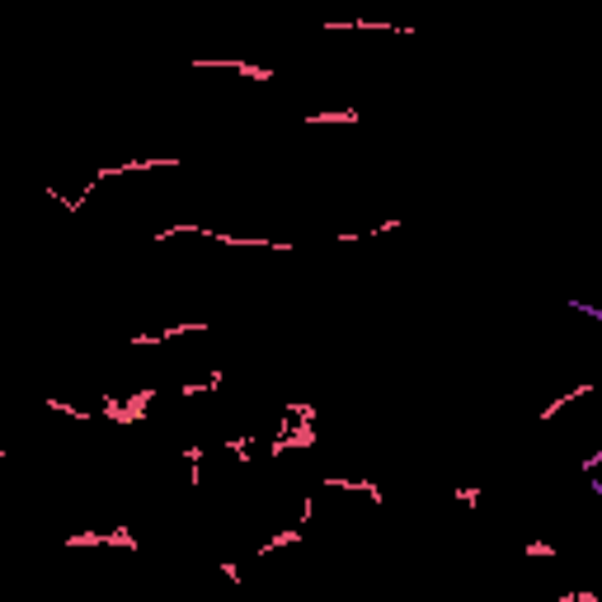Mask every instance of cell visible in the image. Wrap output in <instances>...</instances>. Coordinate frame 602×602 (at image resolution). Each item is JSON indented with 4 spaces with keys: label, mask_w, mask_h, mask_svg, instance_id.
<instances>
[{
    "label": "cell",
    "mask_w": 602,
    "mask_h": 602,
    "mask_svg": "<svg viewBox=\"0 0 602 602\" xmlns=\"http://www.w3.org/2000/svg\"><path fill=\"white\" fill-rule=\"evenodd\" d=\"M198 66H217V71H236V76H245V80H259V85H268V80H273V71H268V66H254V62H198Z\"/></svg>",
    "instance_id": "obj_1"
},
{
    "label": "cell",
    "mask_w": 602,
    "mask_h": 602,
    "mask_svg": "<svg viewBox=\"0 0 602 602\" xmlns=\"http://www.w3.org/2000/svg\"><path fill=\"white\" fill-rule=\"evenodd\" d=\"M297 541H301V527H283V532H273V537H263V541H259V555H273V550L297 546Z\"/></svg>",
    "instance_id": "obj_2"
},
{
    "label": "cell",
    "mask_w": 602,
    "mask_h": 602,
    "mask_svg": "<svg viewBox=\"0 0 602 602\" xmlns=\"http://www.w3.org/2000/svg\"><path fill=\"white\" fill-rule=\"evenodd\" d=\"M301 123H306V127H320V123H343V127H353L358 113L353 108H339V113H301Z\"/></svg>",
    "instance_id": "obj_3"
},
{
    "label": "cell",
    "mask_w": 602,
    "mask_h": 602,
    "mask_svg": "<svg viewBox=\"0 0 602 602\" xmlns=\"http://www.w3.org/2000/svg\"><path fill=\"white\" fill-rule=\"evenodd\" d=\"M66 546H108V532H76V537H66Z\"/></svg>",
    "instance_id": "obj_4"
},
{
    "label": "cell",
    "mask_w": 602,
    "mask_h": 602,
    "mask_svg": "<svg viewBox=\"0 0 602 602\" xmlns=\"http://www.w3.org/2000/svg\"><path fill=\"white\" fill-rule=\"evenodd\" d=\"M108 546H123V550H137V537H132V527H113V532H108Z\"/></svg>",
    "instance_id": "obj_5"
},
{
    "label": "cell",
    "mask_w": 602,
    "mask_h": 602,
    "mask_svg": "<svg viewBox=\"0 0 602 602\" xmlns=\"http://www.w3.org/2000/svg\"><path fill=\"white\" fill-rule=\"evenodd\" d=\"M527 560H555V546L550 541H527Z\"/></svg>",
    "instance_id": "obj_6"
},
{
    "label": "cell",
    "mask_w": 602,
    "mask_h": 602,
    "mask_svg": "<svg viewBox=\"0 0 602 602\" xmlns=\"http://www.w3.org/2000/svg\"><path fill=\"white\" fill-rule=\"evenodd\" d=\"M569 311H579V315H589V320H602V306H589V301H564Z\"/></svg>",
    "instance_id": "obj_7"
},
{
    "label": "cell",
    "mask_w": 602,
    "mask_h": 602,
    "mask_svg": "<svg viewBox=\"0 0 602 602\" xmlns=\"http://www.w3.org/2000/svg\"><path fill=\"white\" fill-rule=\"evenodd\" d=\"M452 499L466 504V509H475V504H480V489H452Z\"/></svg>",
    "instance_id": "obj_8"
},
{
    "label": "cell",
    "mask_w": 602,
    "mask_h": 602,
    "mask_svg": "<svg viewBox=\"0 0 602 602\" xmlns=\"http://www.w3.org/2000/svg\"><path fill=\"white\" fill-rule=\"evenodd\" d=\"M602 471V447L593 452V457H584V475H598Z\"/></svg>",
    "instance_id": "obj_9"
},
{
    "label": "cell",
    "mask_w": 602,
    "mask_h": 602,
    "mask_svg": "<svg viewBox=\"0 0 602 602\" xmlns=\"http://www.w3.org/2000/svg\"><path fill=\"white\" fill-rule=\"evenodd\" d=\"M217 569H222V574L231 579V584H240V564H231V560H226V564H217Z\"/></svg>",
    "instance_id": "obj_10"
}]
</instances>
